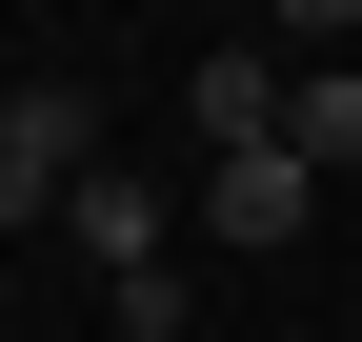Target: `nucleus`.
Instances as JSON below:
<instances>
[{
    "label": "nucleus",
    "instance_id": "f257e3e1",
    "mask_svg": "<svg viewBox=\"0 0 362 342\" xmlns=\"http://www.w3.org/2000/svg\"><path fill=\"white\" fill-rule=\"evenodd\" d=\"M101 182V121L61 101V81H0V222H40V201Z\"/></svg>",
    "mask_w": 362,
    "mask_h": 342
},
{
    "label": "nucleus",
    "instance_id": "f03ea898",
    "mask_svg": "<svg viewBox=\"0 0 362 342\" xmlns=\"http://www.w3.org/2000/svg\"><path fill=\"white\" fill-rule=\"evenodd\" d=\"M202 222L242 242V262H282V242L322 222V161H302V141H221V182H202Z\"/></svg>",
    "mask_w": 362,
    "mask_h": 342
},
{
    "label": "nucleus",
    "instance_id": "7ed1b4c3",
    "mask_svg": "<svg viewBox=\"0 0 362 342\" xmlns=\"http://www.w3.org/2000/svg\"><path fill=\"white\" fill-rule=\"evenodd\" d=\"M282 141L342 182V161H362V61H302V81H282Z\"/></svg>",
    "mask_w": 362,
    "mask_h": 342
},
{
    "label": "nucleus",
    "instance_id": "20e7f679",
    "mask_svg": "<svg viewBox=\"0 0 362 342\" xmlns=\"http://www.w3.org/2000/svg\"><path fill=\"white\" fill-rule=\"evenodd\" d=\"M202 141H282V61H262V40L202 61Z\"/></svg>",
    "mask_w": 362,
    "mask_h": 342
},
{
    "label": "nucleus",
    "instance_id": "39448f33",
    "mask_svg": "<svg viewBox=\"0 0 362 342\" xmlns=\"http://www.w3.org/2000/svg\"><path fill=\"white\" fill-rule=\"evenodd\" d=\"M81 242L101 262H161V182H81Z\"/></svg>",
    "mask_w": 362,
    "mask_h": 342
},
{
    "label": "nucleus",
    "instance_id": "423d86ee",
    "mask_svg": "<svg viewBox=\"0 0 362 342\" xmlns=\"http://www.w3.org/2000/svg\"><path fill=\"white\" fill-rule=\"evenodd\" d=\"M282 20H302V40H322V61H342V40H362V0H282Z\"/></svg>",
    "mask_w": 362,
    "mask_h": 342
}]
</instances>
